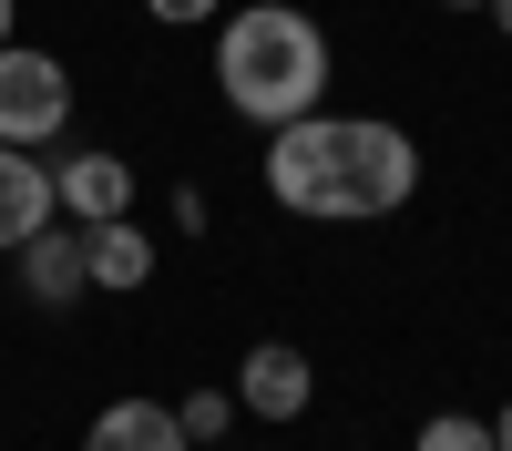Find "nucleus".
Listing matches in <instances>:
<instances>
[{"label":"nucleus","instance_id":"obj_1","mask_svg":"<svg viewBox=\"0 0 512 451\" xmlns=\"http://www.w3.org/2000/svg\"><path fill=\"white\" fill-rule=\"evenodd\" d=\"M216 93L246 113V123H297L318 113L328 93V31L308 11H287V0H246V11L216 31Z\"/></svg>","mask_w":512,"mask_h":451},{"label":"nucleus","instance_id":"obj_2","mask_svg":"<svg viewBox=\"0 0 512 451\" xmlns=\"http://www.w3.org/2000/svg\"><path fill=\"white\" fill-rule=\"evenodd\" d=\"M410 185H420V144L400 134V123L338 113V154H328V205L318 216H338V226L390 216V205H410Z\"/></svg>","mask_w":512,"mask_h":451},{"label":"nucleus","instance_id":"obj_3","mask_svg":"<svg viewBox=\"0 0 512 451\" xmlns=\"http://www.w3.org/2000/svg\"><path fill=\"white\" fill-rule=\"evenodd\" d=\"M72 123V72L31 41H0V144H52Z\"/></svg>","mask_w":512,"mask_h":451},{"label":"nucleus","instance_id":"obj_4","mask_svg":"<svg viewBox=\"0 0 512 451\" xmlns=\"http://www.w3.org/2000/svg\"><path fill=\"white\" fill-rule=\"evenodd\" d=\"M328 154H338V113H297L267 134V195L287 216H318L328 205Z\"/></svg>","mask_w":512,"mask_h":451},{"label":"nucleus","instance_id":"obj_5","mask_svg":"<svg viewBox=\"0 0 512 451\" xmlns=\"http://www.w3.org/2000/svg\"><path fill=\"white\" fill-rule=\"evenodd\" d=\"M52 195H62L72 226H113V216H134V164L93 144V154H72L62 175H52Z\"/></svg>","mask_w":512,"mask_h":451},{"label":"nucleus","instance_id":"obj_6","mask_svg":"<svg viewBox=\"0 0 512 451\" xmlns=\"http://www.w3.org/2000/svg\"><path fill=\"white\" fill-rule=\"evenodd\" d=\"M236 410H256V421H297V410H308V349L256 339L246 369H236Z\"/></svg>","mask_w":512,"mask_h":451},{"label":"nucleus","instance_id":"obj_7","mask_svg":"<svg viewBox=\"0 0 512 451\" xmlns=\"http://www.w3.org/2000/svg\"><path fill=\"white\" fill-rule=\"evenodd\" d=\"M62 216V195H52V164H31V144H0V246H21Z\"/></svg>","mask_w":512,"mask_h":451},{"label":"nucleus","instance_id":"obj_8","mask_svg":"<svg viewBox=\"0 0 512 451\" xmlns=\"http://www.w3.org/2000/svg\"><path fill=\"white\" fill-rule=\"evenodd\" d=\"M82 277L103 287V298H134V287L154 277V236L134 216H113V226H82Z\"/></svg>","mask_w":512,"mask_h":451},{"label":"nucleus","instance_id":"obj_9","mask_svg":"<svg viewBox=\"0 0 512 451\" xmlns=\"http://www.w3.org/2000/svg\"><path fill=\"white\" fill-rule=\"evenodd\" d=\"M21 277H31V298H41V308H72L82 287H93V277H82V226L52 216L41 236H21Z\"/></svg>","mask_w":512,"mask_h":451},{"label":"nucleus","instance_id":"obj_10","mask_svg":"<svg viewBox=\"0 0 512 451\" xmlns=\"http://www.w3.org/2000/svg\"><path fill=\"white\" fill-rule=\"evenodd\" d=\"M82 451H195V441H185V421L164 400H113L103 421L82 431Z\"/></svg>","mask_w":512,"mask_h":451},{"label":"nucleus","instance_id":"obj_11","mask_svg":"<svg viewBox=\"0 0 512 451\" xmlns=\"http://www.w3.org/2000/svg\"><path fill=\"white\" fill-rule=\"evenodd\" d=\"M420 451H502L492 421H472V410H441V421H420Z\"/></svg>","mask_w":512,"mask_h":451},{"label":"nucleus","instance_id":"obj_12","mask_svg":"<svg viewBox=\"0 0 512 451\" xmlns=\"http://www.w3.org/2000/svg\"><path fill=\"white\" fill-rule=\"evenodd\" d=\"M175 421H185V441H216V431L236 421V390H195V400H175Z\"/></svg>","mask_w":512,"mask_h":451},{"label":"nucleus","instance_id":"obj_13","mask_svg":"<svg viewBox=\"0 0 512 451\" xmlns=\"http://www.w3.org/2000/svg\"><path fill=\"white\" fill-rule=\"evenodd\" d=\"M144 11H154L164 31H185V21H216V0H144Z\"/></svg>","mask_w":512,"mask_h":451},{"label":"nucleus","instance_id":"obj_14","mask_svg":"<svg viewBox=\"0 0 512 451\" xmlns=\"http://www.w3.org/2000/svg\"><path fill=\"white\" fill-rule=\"evenodd\" d=\"M492 441H502V451H512V400H502V410H492Z\"/></svg>","mask_w":512,"mask_h":451},{"label":"nucleus","instance_id":"obj_15","mask_svg":"<svg viewBox=\"0 0 512 451\" xmlns=\"http://www.w3.org/2000/svg\"><path fill=\"white\" fill-rule=\"evenodd\" d=\"M11 21H21V0H0V41H11Z\"/></svg>","mask_w":512,"mask_h":451},{"label":"nucleus","instance_id":"obj_16","mask_svg":"<svg viewBox=\"0 0 512 451\" xmlns=\"http://www.w3.org/2000/svg\"><path fill=\"white\" fill-rule=\"evenodd\" d=\"M492 21H502V41H512V0H492Z\"/></svg>","mask_w":512,"mask_h":451},{"label":"nucleus","instance_id":"obj_17","mask_svg":"<svg viewBox=\"0 0 512 451\" xmlns=\"http://www.w3.org/2000/svg\"><path fill=\"white\" fill-rule=\"evenodd\" d=\"M441 11H492V0H441Z\"/></svg>","mask_w":512,"mask_h":451},{"label":"nucleus","instance_id":"obj_18","mask_svg":"<svg viewBox=\"0 0 512 451\" xmlns=\"http://www.w3.org/2000/svg\"><path fill=\"white\" fill-rule=\"evenodd\" d=\"M195 451H226V441H195Z\"/></svg>","mask_w":512,"mask_h":451}]
</instances>
